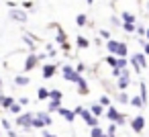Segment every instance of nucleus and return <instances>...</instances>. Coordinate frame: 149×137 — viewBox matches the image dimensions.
I'll return each instance as SVG.
<instances>
[{
  "label": "nucleus",
  "mask_w": 149,
  "mask_h": 137,
  "mask_svg": "<svg viewBox=\"0 0 149 137\" xmlns=\"http://www.w3.org/2000/svg\"><path fill=\"white\" fill-rule=\"evenodd\" d=\"M145 41H149V27H147V31H145Z\"/></svg>",
  "instance_id": "43"
},
{
  "label": "nucleus",
  "mask_w": 149,
  "mask_h": 137,
  "mask_svg": "<svg viewBox=\"0 0 149 137\" xmlns=\"http://www.w3.org/2000/svg\"><path fill=\"white\" fill-rule=\"evenodd\" d=\"M129 64L135 68V72H137V74H141L143 70H147V68H149V57H147L143 51H135V53H131V55H129Z\"/></svg>",
  "instance_id": "2"
},
{
  "label": "nucleus",
  "mask_w": 149,
  "mask_h": 137,
  "mask_svg": "<svg viewBox=\"0 0 149 137\" xmlns=\"http://www.w3.org/2000/svg\"><path fill=\"white\" fill-rule=\"evenodd\" d=\"M74 68H76V72H78V74H80V76H84V74H86V72H92V68H88V66H86V64H84V62H78V64H76V66H74Z\"/></svg>",
  "instance_id": "28"
},
{
  "label": "nucleus",
  "mask_w": 149,
  "mask_h": 137,
  "mask_svg": "<svg viewBox=\"0 0 149 137\" xmlns=\"http://www.w3.org/2000/svg\"><path fill=\"white\" fill-rule=\"evenodd\" d=\"M37 98L39 100H49V88L47 86H39L37 88Z\"/></svg>",
  "instance_id": "25"
},
{
  "label": "nucleus",
  "mask_w": 149,
  "mask_h": 137,
  "mask_svg": "<svg viewBox=\"0 0 149 137\" xmlns=\"http://www.w3.org/2000/svg\"><path fill=\"white\" fill-rule=\"evenodd\" d=\"M92 43H94L96 47H102V39H100V37H94V41H92Z\"/></svg>",
  "instance_id": "41"
},
{
  "label": "nucleus",
  "mask_w": 149,
  "mask_h": 137,
  "mask_svg": "<svg viewBox=\"0 0 149 137\" xmlns=\"http://www.w3.org/2000/svg\"><path fill=\"white\" fill-rule=\"evenodd\" d=\"M76 88H78V94L80 96H88L90 94V86H88V80L84 76H80V80L76 82Z\"/></svg>",
  "instance_id": "11"
},
{
  "label": "nucleus",
  "mask_w": 149,
  "mask_h": 137,
  "mask_svg": "<svg viewBox=\"0 0 149 137\" xmlns=\"http://www.w3.org/2000/svg\"><path fill=\"white\" fill-rule=\"evenodd\" d=\"M0 125H2V129H4L6 133L13 129V121H10V119H0Z\"/></svg>",
  "instance_id": "32"
},
{
  "label": "nucleus",
  "mask_w": 149,
  "mask_h": 137,
  "mask_svg": "<svg viewBox=\"0 0 149 137\" xmlns=\"http://www.w3.org/2000/svg\"><path fill=\"white\" fill-rule=\"evenodd\" d=\"M88 23H90V19H88V15L86 13H78L76 15V25L82 29V27H88Z\"/></svg>",
  "instance_id": "19"
},
{
  "label": "nucleus",
  "mask_w": 149,
  "mask_h": 137,
  "mask_svg": "<svg viewBox=\"0 0 149 137\" xmlns=\"http://www.w3.org/2000/svg\"><path fill=\"white\" fill-rule=\"evenodd\" d=\"M129 104H131V106H135V108H139V110H141V108H145V102L141 100V96H139V94L131 96V102H129Z\"/></svg>",
  "instance_id": "27"
},
{
  "label": "nucleus",
  "mask_w": 149,
  "mask_h": 137,
  "mask_svg": "<svg viewBox=\"0 0 149 137\" xmlns=\"http://www.w3.org/2000/svg\"><path fill=\"white\" fill-rule=\"evenodd\" d=\"M21 8H23L25 13H35V10H37V6H35L33 0H23V2H21Z\"/></svg>",
  "instance_id": "24"
},
{
  "label": "nucleus",
  "mask_w": 149,
  "mask_h": 137,
  "mask_svg": "<svg viewBox=\"0 0 149 137\" xmlns=\"http://www.w3.org/2000/svg\"><path fill=\"white\" fill-rule=\"evenodd\" d=\"M92 45V41L86 37V35H80V37H76V47L78 49H88Z\"/></svg>",
  "instance_id": "17"
},
{
  "label": "nucleus",
  "mask_w": 149,
  "mask_h": 137,
  "mask_svg": "<svg viewBox=\"0 0 149 137\" xmlns=\"http://www.w3.org/2000/svg\"><path fill=\"white\" fill-rule=\"evenodd\" d=\"M10 113H13L15 117H19V115H23V106H21L19 102H15V104H13V108H10Z\"/></svg>",
  "instance_id": "34"
},
{
  "label": "nucleus",
  "mask_w": 149,
  "mask_h": 137,
  "mask_svg": "<svg viewBox=\"0 0 149 137\" xmlns=\"http://www.w3.org/2000/svg\"><path fill=\"white\" fill-rule=\"evenodd\" d=\"M61 98H63L61 90H57V88H49V100H61Z\"/></svg>",
  "instance_id": "29"
},
{
  "label": "nucleus",
  "mask_w": 149,
  "mask_h": 137,
  "mask_svg": "<svg viewBox=\"0 0 149 137\" xmlns=\"http://www.w3.org/2000/svg\"><path fill=\"white\" fill-rule=\"evenodd\" d=\"M139 96H141V100L147 104V98H149V94H147V84H145V80H141V82H139Z\"/></svg>",
  "instance_id": "21"
},
{
  "label": "nucleus",
  "mask_w": 149,
  "mask_h": 137,
  "mask_svg": "<svg viewBox=\"0 0 149 137\" xmlns=\"http://www.w3.org/2000/svg\"><path fill=\"white\" fill-rule=\"evenodd\" d=\"M8 19H10L13 23L25 25V23L29 21V13H25L21 6H19V8H10V10H8Z\"/></svg>",
  "instance_id": "8"
},
{
  "label": "nucleus",
  "mask_w": 149,
  "mask_h": 137,
  "mask_svg": "<svg viewBox=\"0 0 149 137\" xmlns=\"http://www.w3.org/2000/svg\"><path fill=\"white\" fill-rule=\"evenodd\" d=\"M145 31H147V27H145V25H141V23L135 27V35H139V39H141V35H145Z\"/></svg>",
  "instance_id": "36"
},
{
  "label": "nucleus",
  "mask_w": 149,
  "mask_h": 137,
  "mask_svg": "<svg viewBox=\"0 0 149 137\" xmlns=\"http://www.w3.org/2000/svg\"><path fill=\"white\" fill-rule=\"evenodd\" d=\"M41 135H43V137H57L55 133H51V131H47V129H43V131H41Z\"/></svg>",
  "instance_id": "39"
},
{
  "label": "nucleus",
  "mask_w": 149,
  "mask_h": 137,
  "mask_svg": "<svg viewBox=\"0 0 149 137\" xmlns=\"http://www.w3.org/2000/svg\"><path fill=\"white\" fill-rule=\"evenodd\" d=\"M120 19H123V23H131V25L137 23V15L135 13H129V10H123L120 13Z\"/></svg>",
  "instance_id": "18"
},
{
  "label": "nucleus",
  "mask_w": 149,
  "mask_h": 137,
  "mask_svg": "<svg viewBox=\"0 0 149 137\" xmlns=\"http://www.w3.org/2000/svg\"><path fill=\"white\" fill-rule=\"evenodd\" d=\"M104 49L108 55H114V57H127L129 55V45L125 41H118V39H110L104 43Z\"/></svg>",
  "instance_id": "1"
},
{
  "label": "nucleus",
  "mask_w": 149,
  "mask_h": 137,
  "mask_svg": "<svg viewBox=\"0 0 149 137\" xmlns=\"http://www.w3.org/2000/svg\"><path fill=\"white\" fill-rule=\"evenodd\" d=\"M6 6H8V10H10V8H19V4H17V2H13V0H8Z\"/></svg>",
  "instance_id": "40"
},
{
  "label": "nucleus",
  "mask_w": 149,
  "mask_h": 137,
  "mask_svg": "<svg viewBox=\"0 0 149 137\" xmlns=\"http://www.w3.org/2000/svg\"><path fill=\"white\" fill-rule=\"evenodd\" d=\"M37 119L43 123V127H45V129L53 125V119H51V115H49L47 110H39V113H37Z\"/></svg>",
  "instance_id": "14"
},
{
  "label": "nucleus",
  "mask_w": 149,
  "mask_h": 137,
  "mask_svg": "<svg viewBox=\"0 0 149 137\" xmlns=\"http://www.w3.org/2000/svg\"><path fill=\"white\" fill-rule=\"evenodd\" d=\"M139 41V45H141V49H143V53L149 57V41H145V39H137Z\"/></svg>",
  "instance_id": "33"
},
{
  "label": "nucleus",
  "mask_w": 149,
  "mask_h": 137,
  "mask_svg": "<svg viewBox=\"0 0 149 137\" xmlns=\"http://www.w3.org/2000/svg\"><path fill=\"white\" fill-rule=\"evenodd\" d=\"M145 10L149 13V0H147V2H145Z\"/></svg>",
  "instance_id": "44"
},
{
  "label": "nucleus",
  "mask_w": 149,
  "mask_h": 137,
  "mask_svg": "<svg viewBox=\"0 0 149 137\" xmlns=\"http://www.w3.org/2000/svg\"><path fill=\"white\" fill-rule=\"evenodd\" d=\"M116 127H118V125H114V123H108V129H106V135H116Z\"/></svg>",
  "instance_id": "38"
},
{
  "label": "nucleus",
  "mask_w": 149,
  "mask_h": 137,
  "mask_svg": "<svg viewBox=\"0 0 149 137\" xmlns=\"http://www.w3.org/2000/svg\"><path fill=\"white\" fill-rule=\"evenodd\" d=\"M102 135H106V131H104L102 127H94V129H90V137H102Z\"/></svg>",
  "instance_id": "31"
},
{
  "label": "nucleus",
  "mask_w": 149,
  "mask_h": 137,
  "mask_svg": "<svg viewBox=\"0 0 149 137\" xmlns=\"http://www.w3.org/2000/svg\"><path fill=\"white\" fill-rule=\"evenodd\" d=\"M114 100H116L118 104H129V102H131V96H129L127 92H116V94H114Z\"/></svg>",
  "instance_id": "22"
},
{
  "label": "nucleus",
  "mask_w": 149,
  "mask_h": 137,
  "mask_svg": "<svg viewBox=\"0 0 149 137\" xmlns=\"http://www.w3.org/2000/svg\"><path fill=\"white\" fill-rule=\"evenodd\" d=\"M6 135H8V137H19V133H17V131H15V129H10V131H8V133H6Z\"/></svg>",
  "instance_id": "42"
},
{
  "label": "nucleus",
  "mask_w": 149,
  "mask_h": 137,
  "mask_svg": "<svg viewBox=\"0 0 149 137\" xmlns=\"http://www.w3.org/2000/svg\"><path fill=\"white\" fill-rule=\"evenodd\" d=\"M13 84L15 86H29L31 84V76H27V74H15L13 76Z\"/></svg>",
  "instance_id": "13"
},
{
  "label": "nucleus",
  "mask_w": 149,
  "mask_h": 137,
  "mask_svg": "<svg viewBox=\"0 0 149 137\" xmlns=\"http://www.w3.org/2000/svg\"><path fill=\"white\" fill-rule=\"evenodd\" d=\"M61 76H63V80L65 82H70V84H76L78 80H80V74L76 72V68L72 66V64H61Z\"/></svg>",
  "instance_id": "7"
},
{
  "label": "nucleus",
  "mask_w": 149,
  "mask_h": 137,
  "mask_svg": "<svg viewBox=\"0 0 149 137\" xmlns=\"http://www.w3.org/2000/svg\"><path fill=\"white\" fill-rule=\"evenodd\" d=\"M129 127H131L135 133H143V131H145V117H143V115L131 117V119H129Z\"/></svg>",
  "instance_id": "9"
},
{
  "label": "nucleus",
  "mask_w": 149,
  "mask_h": 137,
  "mask_svg": "<svg viewBox=\"0 0 149 137\" xmlns=\"http://www.w3.org/2000/svg\"><path fill=\"white\" fill-rule=\"evenodd\" d=\"M61 106H63L61 100H49V102H47V113H49V115H51V113H57Z\"/></svg>",
  "instance_id": "23"
},
{
  "label": "nucleus",
  "mask_w": 149,
  "mask_h": 137,
  "mask_svg": "<svg viewBox=\"0 0 149 137\" xmlns=\"http://www.w3.org/2000/svg\"><path fill=\"white\" fill-rule=\"evenodd\" d=\"M108 23H110V27H112V29H123V19H120L118 15H110Z\"/></svg>",
  "instance_id": "20"
},
{
  "label": "nucleus",
  "mask_w": 149,
  "mask_h": 137,
  "mask_svg": "<svg viewBox=\"0 0 149 137\" xmlns=\"http://www.w3.org/2000/svg\"><path fill=\"white\" fill-rule=\"evenodd\" d=\"M74 113L76 115H80V119L90 127V129H94V127H100V119H96L92 113H90V108H84V106H76L74 108Z\"/></svg>",
  "instance_id": "3"
},
{
  "label": "nucleus",
  "mask_w": 149,
  "mask_h": 137,
  "mask_svg": "<svg viewBox=\"0 0 149 137\" xmlns=\"http://www.w3.org/2000/svg\"><path fill=\"white\" fill-rule=\"evenodd\" d=\"M17 102H19V104H21V106L25 108V106H29V104H31V98H29V96H21V98H19Z\"/></svg>",
  "instance_id": "37"
},
{
  "label": "nucleus",
  "mask_w": 149,
  "mask_h": 137,
  "mask_svg": "<svg viewBox=\"0 0 149 137\" xmlns=\"http://www.w3.org/2000/svg\"><path fill=\"white\" fill-rule=\"evenodd\" d=\"M33 119H35V113H33V110H31V113H23V115L15 117V125L21 127L25 133H31V131H33Z\"/></svg>",
  "instance_id": "5"
},
{
  "label": "nucleus",
  "mask_w": 149,
  "mask_h": 137,
  "mask_svg": "<svg viewBox=\"0 0 149 137\" xmlns=\"http://www.w3.org/2000/svg\"><path fill=\"white\" fill-rule=\"evenodd\" d=\"M90 113H92L96 119H102V117L106 115V108H104V106H100L98 102H92V104H90Z\"/></svg>",
  "instance_id": "16"
},
{
  "label": "nucleus",
  "mask_w": 149,
  "mask_h": 137,
  "mask_svg": "<svg viewBox=\"0 0 149 137\" xmlns=\"http://www.w3.org/2000/svg\"><path fill=\"white\" fill-rule=\"evenodd\" d=\"M86 2H88V4H90V6H92V4H94V0H86Z\"/></svg>",
  "instance_id": "45"
},
{
  "label": "nucleus",
  "mask_w": 149,
  "mask_h": 137,
  "mask_svg": "<svg viewBox=\"0 0 149 137\" xmlns=\"http://www.w3.org/2000/svg\"><path fill=\"white\" fill-rule=\"evenodd\" d=\"M98 35H100V39H104V43H106V41H110V39H114V37H112V33H110L108 29H98Z\"/></svg>",
  "instance_id": "30"
},
{
  "label": "nucleus",
  "mask_w": 149,
  "mask_h": 137,
  "mask_svg": "<svg viewBox=\"0 0 149 137\" xmlns=\"http://www.w3.org/2000/svg\"><path fill=\"white\" fill-rule=\"evenodd\" d=\"M37 66H39L37 51H27V55H25V59H23V74H29V72H33Z\"/></svg>",
  "instance_id": "6"
},
{
  "label": "nucleus",
  "mask_w": 149,
  "mask_h": 137,
  "mask_svg": "<svg viewBox=\"0 0 149 137\" xmlns=\"http://www.w3.org/2000/svg\"><path fill=\"white\" fill-rule=\"evenodd\" d=\"M98 104L104 106V108H110V106H112V98H110V94H102V96L98 98Z\"/></svg>",
  "instance_id": "26"
},
{
  "label": "nucleus",
  "mask_w": 149,
  "mask_h": 137,
  "mask_svg": "<svg viewBox=\"0 0 149 137\" xmlns=\"http://www.w3.org/2000/svg\"><path fill=\"white\" fill-rule=\"evenodd\" d=\"M104 119H108V123H114V125H118V127H125L129 117H127V115H123L116 106H110V108H106Z\"/></svg>",
  "instance_id": "4"
},
{
  "label": "nucleus",
  "mask_w": 149,
  "mask_h": 137,
  "mask_svg": "<svg viewBox=\"0 0 149 137\" xmlns=\"http://www.w3.org/2000/svg\"><path fill=\"white\" fill-rule=\"evenodd\" d=\"M108 137H116V135H108Z\"/></svg>",
  "instance_id": "47"
},
{
  "label": "nucleus",
  "mask_w": 149,
  "mask_h": 137,
  "mask_svg": "<svg viewBox=\"0 0 149 137\" xmlns=\"http://www.w3.org/2000/svg\"><path fill=\"white\" fill-rule=\"evenodd\" d=\"M102 137H108V135H102Z\"/></svg>",
  "instance_id": "48"
},
{
  "label": "nucleus",
  "mask_w": 149,
  "mask_h": 137,
  "mask_svg": "<svg viewBox=\"0 0 149 137\" xmlns=\"http://www.w3.org/2000/svg\"><path fill=\"white\" fill-rule=\"evenodd\" d=\"M15 102H17V100H15L13 96H8V94H0V108H6V110H10Z\"/></svg>",
  "instance_id": "15"
},
{
  "label": "nucleus",
  "mask_w": 149,
  "mask_h": 137,
  "mask_svg": "<svg viewBox=\"0 0 149 137\" xmlns=\"http://www.w3.org/2000/svg\"><path fill=\"white\" fill-rule=\"evenodd\" d=\"M135 27H137V25H131V23H123V31H125V33H131V35H133V33H135Z\"/></svg>",
  "instance_id": "35"
},
{
  "label": "nucleus",
  "mask_w": 149,
  "mask_h": 137,
  "mask_svg": "<svg viewBox=\"0 0 149 137\" xmlns=\"http://www.w3.org/2000/svg\"><path fill=\"white\" fill-rule=\"evenodd\" d=\"M2 84H4V80H2V78H0V88H2Z\"/></svg>",
  "instance_id": "46"
},
{
  "label": "nucleus",
  "mask_w": 149,
  "mask_h": 137,
  "mask_svg": "<svg viewBox=\"0 0 149 137\" xmlns=\"http://www.w3.org/2000/svg\"><path fill=\"white\" fill-rule=\"evenodd\" d=\"M57 74V64H43L41 66V76L43 80H51Z\"/></svg>",
  "instance_id": "10"
},
{
  "label": "nucleus",
  "mask_w": 149,
  "mask_h": 137,
  "mask_svg": "<svg viewBox=\"0 0 149 137\" xmlns=\"http://www.w3.org/2000/svg\"><path fill=\"white\" fill-rule=\"evenodd\" d=\"M57 113H59V117H61L65 123H74V121H76V117H78V115L74 113V108H65V106H61Z\"/></svg>",
  "instance_id": "12"
}]
</instances>
